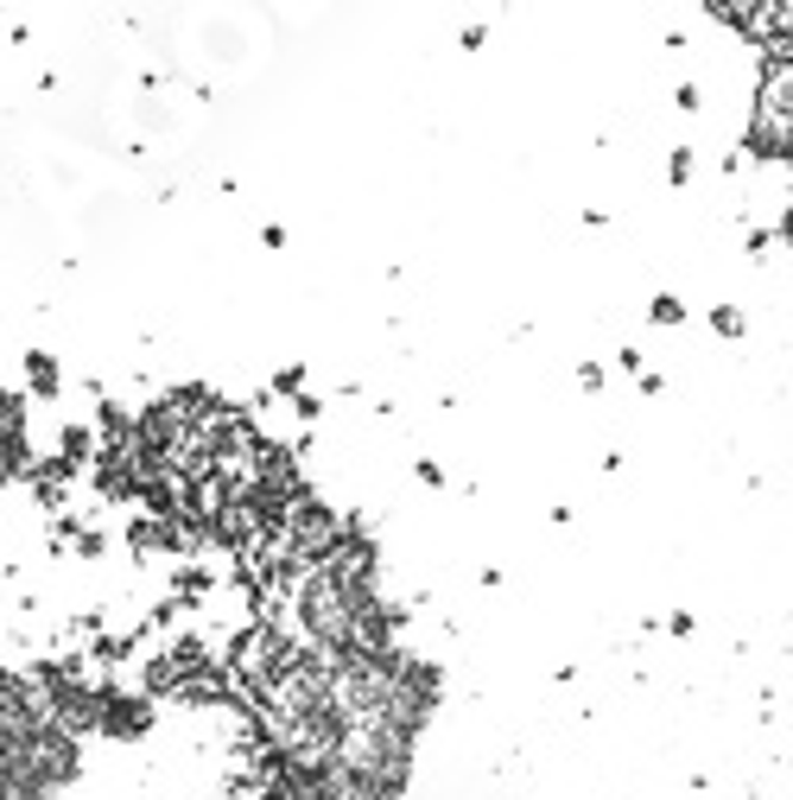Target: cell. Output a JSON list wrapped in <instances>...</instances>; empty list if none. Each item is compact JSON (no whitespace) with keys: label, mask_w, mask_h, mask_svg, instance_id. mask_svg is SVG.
I'll return each instance as SVG.
<instances>
[{"label":"cell","mask_w":793,"mask_h":800,"mask_svg":"<svg viewBox=\"0 0 793 800\" xmlns=\"http://www.w3.org/2000/svg\"><path fill=\"white\" fill-rule=\"evenodd\" d=\"M77 769H83L77 737H64V730H52V724L20 737V756H13V781H20L32 800H45V794H57V788H71V781H77Z\"/></svg>","instance_id":"1"},{"label":"cell","mask_w":793,"mask_h":800,"mask_svg":"<svg viewBox=\"0 0 793 800\" xmlns=\"http://www.w3.org/2000/svg\"><path fill=\"white\" fill-rule=\"evenodd\" d=\"M749 153L762 166H787L793 153V71L774 64L756 89V115H749Z\"/></svg>","instance_id":"2"},{"label":"cell","mask_w":793,"mask_h":800,"mask_svg":"<svg viewBox=\"0 0 793 800\" xmlns=\"http://www.w3.org/2000/svg\"><path fill=\"white\" fill-rule=\"evenodd\" d=\"M274 527L286 534V546H292V559H299V572L306 566H324L331 559V546H336V534H343V515H336L324 495H292L280 515H274Z\"/></svg>","instance_id":"3"},{"label":"cell","mask_w":793,"mask_h":800,"mask_svg":"<svg viewBox=\"0 0 793 800\" xmlns=\"http://www.w3.org/2000/svg\"><path fill=\"white\" fill-rule=\"evenodd\" d=\"M292 654H299V642H292L286 629H267V622H260V629H242V636L229 642V654H223V673H229L235 698L255 693V686H267Z\"/></svg>","instance_id":"4"},{"label":"cell","mask_w":793,"mask_h":800,"mask_svg":"<svg viewBox=\"0 0 793 800\" xmlns=\"http://www.w3.org/2000/svg\"><path fill=\"white\" fill-rule=\"evenodd\" d=\"M267 521H274V509H267V502H260V495H229V502H223V509H216V515H210V541H223V546H235V553H242V546L255 541L260 527H267Z\"/></svg>","instance_id":"5"},{"label":"cell","mask_w":793,"mask_h":800,"mask_svg":"<svg viewBox=\"0 0 793 800\" xmlns=\"http://www.w3.org/2000/svg\"><path fill=\"white\" fill-rule=\"evenodd\" d=\"M96 730H103V737H121V744L147 737V730H153V698H147V693H115V686H103V712H96Z\"/></svg>","instance_id":"6"},{"label":"cell","mask_w":793,"mask_h":800,"mask_svg":"<svg viewBox=\"0 0 793 800\" xmlns=\"http://www.w3.org/2000/svg\"><path fill=\"white\" fill-rule=\"evenodd\" d=\"M742 32H749V39H762V45H774V64H787L793 7H787V0H756V7H749V20H742Z\"/></svg>","instance_id":"7"},{"label":"cell","mask_w":793,"mask_h":800,"mask_svg":"<svg viewBox=\"0 0 793 800\" xmlns=\"http://www.w3.org/2000/svg\"><path fill=\"white\" fill-rule=\"evenodd\" d=\"M179 698H191V705H223V698H235L223 661H197V668H184L179 673Z\"/></svg>","instance_id":"8"},{"label":"cell","mask_w":793,"mask_h":800,"mask_svg":"<svg viewBox=\"0 0 793 800\" xmlns=\"http://www.w3.org/2000/svg\"><path fill=\"white\" fill-rule=\"evenodd\" d=\"M32 470V451H26V426H0V483L26 477Z\"/></svg>","instance_id":"9"},{"label":"cell","mask_w":793,"mask_h":800,"mask_svg":"<svg viewBox=\"0 0 793 800\" xmlns=\"http://www.w3.org/2000/svg\"><path fill=\"white\" fill-rule=\"evenodd\" d=\"M89 458H96V433H89V426H64V439H57V465L77 470V465H89Z\"/></svg>","instance_id":"10"},{"label":"cell","mask_w":793,"mask_h":800,"mask_svg":"<svg viewBox=\"0 0 793 800\" xmlns=\"http://www.w3.org/2000/svg\"><path fill=\"white\" fill-rule=\"evenodd\" d=\"M71 477H77V470H64L57 458H52V465H39V477H32L39 502H45V509H57V502H64V490H71Z\"/></svg>","instance_id":"11"},{"label":"cell","mask_w":793,"mask_h":800,"mask_svg":"<svg viewBox=\"0 0 793 800\" xmlns=\"http://www.w3.org/2000/svg\"><path fill=\"white\" fill-rule=\"evenodd\" d=\"M26 375H32V394H57V387H64L52 350H26Z\"/></svg>","instance_id":"12"},{"label":"cell","mask_w":793,"mask_h":800,"mask_svg":"<svg viewBox=\"0 0 793 800\" xmlns=\"http://www.w3.org/2000/svg\"><path fill=\"white\" fill-rule=\"evenodd\" d=\"M140 680H147V698H153V693H179V668H172V661H165V654H153V661H147V673H140Z\"/></svg>","instance_id":"13"},{"label":"cell","mask_w":793,"mask_h":800,"mask_svg":"<svg viewBox=\"0 0 793 800\" xmlns=\"http://www.w3.org/2000/svg\"><path fill=\"white\" fill-rule=\"evenodd\" d=\"M204 591H210V572H197V566H184L179 578H172V604H197Z\"/></svg>","instance_id":"14"},{"label":"cell","mask_w":793,"mask_h":800,"mask_svg":"<svg viewBox=\"0 0 793 800\" xmlns=\"http://www.w3.org/2000/svg\"><path fill=\"white\" fill-rule=\"evenodd\" d=\"M274 394H292V401H299V394H306V362H286L280 375H274Z\"/></svg>","instance_id":"15"},{"label":"cell","mask_w":793,"mask_h":800,"mask_svg":"<svg viewBox=\"0 0 793 800\" xmlns=\"http://www.w3.org/2000/svg\"><path fill=\"white\" fill-rule=\"evenodd\" d=\"M711 324H717V337H742V311L737 306H711Z\"/></svg>","instance_id":"16"},{"label":"cell","mask_w":793,"mask_h":800,"mask_svg":"<svg viewBox=\"0 0 793 800\" xmlns=\"http://www.w3.org/2000/svg\"><path fill=\"white\" fill-rule=\"evenodd\" d=\"M0 426H26V401L7 394V387H0Z\"/></svg>","instance_id":"17"},{"label":"cell","mask_w":793,"mask_h":800,"mask_svg":"<svg viewBox=\"0 0 793 800\" xmlns=\"http://www.w3.org/2000/svg\"><path fill=\"white\" fill-rule=\"evenodd\" d=\"M666 179H673V184L692 179V147H673V159H666Z\"/></svg>","instance_id":"18"},{"label":"cell","mask_w":793,"mask_h":800,"mask_svg":"<svg viewBox=\"0 0 793 800\" xmlns=\"http://www.w3.org/2000/svg\"><path fill=\"white\" fill-rule=\"evenodd\" d=\"M679 318H686V306H679L673 292H661V299H654V324H679Z\"/></svg>","instance_id":"19"},{"label":"cell","mask_w":793,"mask_h":800,"mask_svg":"<svg viewBox=\"0 0 793 800\" xmlns=\"http://www.w3.org/2000/svg\"><path fill=\"white\" fill-rule=\"evenodd\" d=\"M412 477H419L426 490H438V483H444V470H438V458H419V465H412Z\"/></svg>","instance_id":"20"},{"label":"cell","mask_w":793,"mask_h":800,"mask_svg":"<svg viewBox=\"0 0 793 800\" xmlns=\"http://www.w3.org/2000/svg\"><path fill=\"white\" fill-rule=\"evenodd\" d=\"M578 387H590V394H597V387H603V362H585V369H578Z\"/></svg>","instance_id":"21"},{"label":"cell","mask_w":793,"mask_h":800,"mask_svg":"<svg viewBox=\"0 0 793 800\" xmlns=\"http://www.w3.org/2000/svg\"><path fill=\"white\" fill-rule=\"evenodd\" d=\"M83 553V559H103V534H77V541H71Z\"/></svg>","instance_id":"22"},{"label":"cell","mask_w":793,"mask_h":800,"mask_svg":"<svg viewBox=\"0 0 793 800\" xmlns=\"http://www.w3.org/2000/svg\"><path fill=\"white\" fill-rule=\"evenodd\" d=\"M673 103H679V108H698L705 96H698V83H679V89H673Z\"/></svg>","instance_id":"23"},{"label":"cell","mask_w":793,"mask_h":800,"mask_svg":"<svg viewBox=\"0 0 793 800\" xmlns=\"http://www.w3.org/2000/svg\"><path fill=\"white\" fill-rule=\"evenodd\" d=\"M483 39H489V26H463V32H458V45H463V52H476Z\"/></svg>","instance_id":"24"},{"label":"cell","mask_w":793,"mask_h":800,"mask_svg":"<svg viewBox=\"0 0 793 800\" xmlns=\"http://www.w3.org/2000/svg\"><path fill=\"white\" fill-rule=\"evenodd\" d=\"M0 800H32V794L20 788V781H13V775H0Z\"/></svg>","instance_id":"25"}]
</instances>
